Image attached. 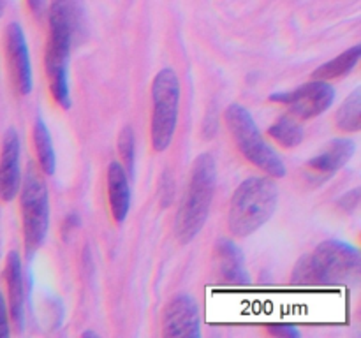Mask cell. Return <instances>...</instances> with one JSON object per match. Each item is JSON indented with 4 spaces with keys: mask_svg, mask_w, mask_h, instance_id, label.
Instances as JSON below:
<instances>
[{
    "mask_svg": "<svg viewBox=\"0 0 361 338\" xmlns=\"http://www.w3.org/2000/svg\"><path fill=\"white\" fill-rule=\"evenodd\" d=\"M360 266L358 249L338 239H328L296 263L291 282L300 287H334L355 278Z\"/></svg>",
    "mask_w": 361,
    "mask_h": 338,
    "instance_id": "1",
    "label": "cell"
},
{
    "mask_svg": "<svg viewBox=\"0 0 361 338\" xmlns=\"http://www.w3.org/2000/svg\"><path fill=\"white\" fill-rule=\"evenodd\" d=\"M217 168L210 154H201L190 168L189 183L175 218V234L180 243H189L200 234L214 201Z\"/></svg>",
    "mask_w": 361,
    "mask_h": 338,
    "instance_id": "2",
    "label": "cell"
},
{
    "mask_svg": "<svg viewBox=\"0 0 361 338\" xmlns=\"http://www.w3.org/2000/svg\"><path fill=\"white\" fill-rule=\"evenodd\" d=\"M279 201L277 183L271 178L252 176L240 183L229 203L228 227L236 238H247L263 227L274 215Z\"/></svg>",
    "mask_w": 361,
    "mask_h": 338,
    "instance_id": "3",
    "label": "cell"
},
{
    "mask_svg": "<svg viewBox=\"0 0 361 338\" xmlns=\"http://www.w3.org/2000/svg\"><path fill=\"white\" fill-rule=\"evenodd\" d=\"M224 120L229 134L235 139V144L250 164L263 169L264 173L275 176V178H282L286 175V165L282 158L263 139L252 115L243 106H229L224 113Z\"/></svg>",
    "mask_w": 361,
    "mask_h": 338,
    "instance_id": "4",
    "label": "cell"
},
{
    "mask_svg": "<svg viewBox=\"0 0 361 338\" xmlns=\"http://www.w3.org/2000/svg\"><path fill=\"white\" fill-rule=\"evenodd\" d=\"M20 208L21 224H23L25 252L28 257L34 256L44 243L49 225V199L44 180L39 176L32 165H28L23 176V185H20Z\"/></svg>",
    "mask_w": 361,
    "mask_h": 338,
    "instance_id": "5",
    "label": "cell"
},
{
    "mask_svg": "<svg viewBox=\"0 0 361 338\" xmlns=\"http://www.w3.org/2000/svg\"><path fill=\"white\" fill-rule=\"evenodd\" d=\"M152 146L168 150L175 136L180 108V81L173 69L159 70L152 83Z\"/></svg>",
    "mask_w": 361,
    "mask_h": 338,
    "instance_id": "6",
    "label": "cell"
},
{
    "mask_svg": "<svg viewBox=\"0 0 361 338\" xmlns=\"http://www.w3.org/2000/svg\"><path fill=\"white\" fill-rule=\"evenodd\" d=\"M76 44L71 35L62 32L49 30L48 41H46L44 53V67L46 76H48L49 90L56 104L63 109L71 108V92H69V77H67V63L73 46Z\"/></svg>",
    "mask_w": 361,
    "mask_h": 338,
    "instance_id": "7",
    "label": "cell"
},
{
    "mask_svg": "<svg viewBox=\"0 0 361 338\" xmlns=\"http://www.w3.org/2000/svg\"><path fill=\"white\" fill-rule=\"evenodd\" d=\"M335 88L324 80H312L289 92H277L270 95L271 102L288 106L289 111L302 120L323 115L334 104Z\"/></svg>",
    "mask_w": 361,
    "mask_h": 338,
    "instance_id": "8",
    "label": "cell"
},
{
    "mask_svg": "<svg viewBox=\"0 0 361 338\" xmlns=\"http://www.w3.org/2000/svg\"><path fill=\"white\" fill-rule=\"evenodd\" d=\"M162 334L185 338L201 337L200 308L190 296L176 294L166 305L162 315Z\"/></svg>",
    "mask_w": 361,
    "mask_h": 338,
    "instance_id": "9",
    "label": "cell"
},
{
    "mask_svg": "<svg viewBox=\"0 0 361 338\" xmlns=\"http://www.w3.org/2000/svg\"><path fill=\"white\" fill-rule=\"evenodd\" d=\"M6 56L14 87L21 95H28L32 92V84H34L30 55H28L23 28L18 23L7 25L6 28Z\"/></svg>",
    "mask_w": 361,
    "mask_h": 338,
    "instance_id": "10",
    "label": "cell"
},
{
    "mask_svg": "<svg viewBox=\"0 0 361 338\" xmlns=\"http://www.w3.org/2000/svg\"><path fill=\"white\" fill-rule=\"evenodd\" d=\"M21 185L20 136L11 127L6 130L0 151V199L13 201Z\"/></svg>",
    "mask_w": 361,
    "mask_h": 338,
    "instance_id": "11",
    "label": "cell"
},
{
    "mask_svg": "<svg viewBox=\"0 0 361 338\" xmlns=\"http://www.w3.org/2000/svg\"><path fill=\"white\" fill-rule=\"evenodd\" d=\"M215 271L222 284L249 285L250 282L242 250L231 239L222 238L215 245Z\"/></svg>",
    "mask_w": 361,
    "mask_h": 338,
    "instance_id": "12",
    "label": "cell"
},
{
    "mask_svg": "<svg viewBox=\"0 0 361 338\" xmlns=\"http://www.w3.org/2000/svg\"><path fill=\"white\" fill-rule=\"evenodd\" d=\"M108 199L116 224L127 218L130 206V187L126 168L120 162H111L108 168Z\"/></svg>",
    "mask_w": 361,
    "mask_h": 338,
    "instance_id": "13",
    "label": "cell"
},
{
    "mask_svg": "<svg viewBox=\"0 0 361 338\" xmlns=\"http://www.w3.org/2000/svg\"><path fill=\"white\" fill-rule=\"evenodd\" d=\"M356 151L355 141L348 139V137H341V139H334L319 155L310 158L307 162V168L312 171L319 173V175H334L338 169L344 168Z\"/></svg>",
    "mask_w": 361,
    "mask_h": 338,
    "instance_id": "14",
    "label": "cell"
},
{
    "mask_svg": "<svg viewBox=\"0 0 361 338\" xmlns=\"http://www.w3.org/2000/svg\"><path fill=\"white\" fill-rule=\"evenodd\" d=\"M6 284L9 292V310L14 324L18 330L23 326L25 315V285H23V270H21V259L18 252H9L6 259Z\"/></svg>",
    "mask_w": 361,
    "mask_h": 338,
    "instance_id": "15",
    "label": "cell"
},
{
    "mask_svg": "<svg viewBox=\"0 0 361 338\" xmlns=\"http://www.w3.org/2000/svg\"><path fill=\"white\" fill-rule=\"evenodd\" d=\"M49 27H59L71 32L80 41L85 30L81 0H51L48 13Z\"/></svg>",
    "mask_w": 361,
    "mask_h": 338,
    "instance_id": "16",
    "label": "cell"
},
{
    "mask_svg": "<svg viewBox=\"0 0 361 338\" xmlns=\"http://www.w3.org/2000/svg\"><path fill=\"white\" fill-rule=\"evenodd\" d=\"M32 137H34V148H35V155H37L39 165H41V169L46 173V175H53L56 168L55 148H53L51 136H49L48 132V127H46L44 120H42L41 116L35 118Z\"/></svg>",
    "mask_w": 361,
    "mask_h": 338,
    "instance_id": "17",
    "label": "cell"
},
{
    "mask_svg": "<svg viewBox=\"0 0 361 338\" xmlns=\"http://www.w3.org/2000/svg\"><path fill=\"white\" fill-rule=\"evenodd\" d=\"M361 56V46L356 44L353 48L345 49L344 53L337 56V58L330 60V62L323 63L321 67H317L316 73L312 74L314 80H335V77H342L345 74L351 73L356 67Z\"/></svg>",
    "mask_w": 361,
    "mask_h": 338,
    "instance_id": "18",
    "label": "cell"
},
{
    "mask_svg": "<svg viewBox=\"0 0 361 338\" xmlns=\"http://www.w3.org/2000/svg\"><path fill=\"white\" fill-rule=\"evenodd\" d=\"M335 123L344 132H358L361 127V88H355L353 94L338 108Z\"/></svg>",
    "mask_w": 361,
    "mask_h": 338,
    "instance_id": "19",
    "label": "cell"
},
{
    "mask_svg": "<svg viewBox=\"0 0 361 338\" xmlns=\"http://www.w3.org/2000/svg\"><path fill=\"white\" fill-rule=\"evenodd\" d=\"M268 136L274 137L281 146L284 148H295L298 146L303 141V129L300 127V123L296 122L291 116H281L274 125L268 129Z\"/></svg>",
    "mask_w": 361,
    "mask_h": 338,
    "instance_id": "20",
    "label": "cell"
},
{
    "mask_svg": "<svg viewBox=\"0 0 361 338\" xmlns=\"http://www.w3.org/2000/svg\"><path fill=\"white\" fill-rule=\"evenodd\" d=\"M118 154L122 157L123 168L129 176L134 175V165H136V137H134L133 127H123L118 134Z\"/></svg>",
    "mask_w": 361,
    "mask_h": 338,
    "instance_id": "21",
    "label": "cell"
},
{
    "mask_svg": "<svg viewBox=\"0 0 361 338\" xmlns=\"http://www.w3.org/2000/svg\"><path fill=\"white\" fill-rule=\"evenodd\" d=\"M268 331L275 337H282V338H298L300 331L296 330L295 326H286V324H271L268 326Z\"/></svg>",
    "mask_w": 361,
    "mask_h": 338,
    "instance_id": "22",
    "label": "cell"
},
{
    "mask_svg": "<svg viewBox=\"0 0 361 338\" xmlns=\"http://www.w3.org/2000/svg\"><path fill=\"white\" fill-rule=\"evenodd\" d=\"M9 337V315H7V305L0 292V338Z\"/></svg>",
    "mask_w": 361,
    "mask_h": 338,
    "instance_id": "23",
    "label": "cell"
},
{
    "mask_svg": "<svg viewBox=\"0 0 361 338\" xmlns=\"http://www.w3.org/2000/svg\"><path fill=\"white\" fill-rule=\"evenodd\" d=\"M28 9L30 13L34 14L35 18H42L44 16L46 9H48V0H27Z\"/></svg>",
    "mask_w": 361,
    "mask_h": 338,
    "instance_id": "24",
    "label": "cell"
},
{
    "mask_svg": "<svg viewBox=\"0 0 361 338\" xmlns=\"http://www.w3.org/2000/svg\"><path fill=\"white\" fill-rule=\"evenodd\" d=\"M88 337H97V333H94V331H85L83 333V338H88Z\"/></svg>",
    "mask_w": 361,
    "mask_h": 338,
    "instance_id": "25",
    "label": "cell"
},
{
    "mask_svg": "<svg viewBox=\"0 0 361 338\" xmlns=\"http://www.w3.org/2000/svg\"><path fill=\"white\" fill-rule=\"evenodd\" d=\"M2 11H4V4H2V0H0V16H2Z\"/></svg>",
    "mask_w": 361,
    "mask_h": 338,
    "instance_id": "26",
    "label": "cell"
}]
</instances>
